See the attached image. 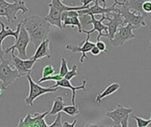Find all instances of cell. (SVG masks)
<instances>
[{
	"mask_svg": "<svg viewBox=\"0 0 151 127\" xmlns=\"http://www.w3.org/2000/svg\"><path fill=\"white\" fill-rule=\"evenodd\" d=\"M119 88H120V85H119V83H116V82L111 83L110 86H108V87L105 88V90H104V92H102L101 94L97 95V96H96V101L97 103H101L103 99H104L105 97H107V96H109V95L114 94V93L117 92Z\"/></svg>",
	"mask_w": 151,
	"mask_h": 127,
	"instance_id": "obj_20",
	"label": "cell"
},
{
	"mask_svg": "<svg viewBox=\"0 0 151 127\" xmlns=\"http://www.w3.org/2000/svg\"><path fill=\"white\" fill-rule=\"evenodd\" d=\"M48 57V58H51V55L50 52V40L47 38L44 41H42L37 47H36V50L34 54L33 57H31V58L35 59V61L43 58V57Z\"/></svg>",
	"mask_w": 151,
	"mask_h": 127,
	"instance_id": "obj_18",
	"label": "cell"
},
{
	"mask_svg": "<svg viewBox=\"0 0 151 127\" xmlns=\"http://www.w3.org/2000/svg\"><path fill=\"white\" fill-rule=\"evenodd\" d=\"M9 4V2H7L6 0H0V7L1 6H5Z\"/></svg>",
	"mask_w": 151,
	"mask_h": 127,
	"instance_id": "obj_37",
	"label": "cell"
},
{
	"mask_svg": "<svg viewBox=\"0 0 151 127\" xmlns=\"http://www.w3.org/2000/svg\"><path fill=\"white\" fill-rule=\"evenodd\" d=\"M142 10L145 13H151V0H147L142 4Z\"/></svg>",
	"mask_w": 151,
	"mask_h": 127,
	"instance_id": "obj_30",
	"label": "cell"
},
{
	"mask_svg": "<svg viewBox=\"0 0 151 127\" xmlns=\"http://www.w3.org/2000/svg\"><path fill=\"white\" fill-rule=\"evenodd\" d=\"M86 84H87V80H83L82 81V84L80 85V86H77V87H74L72 85L71 81L63 78L62 80H58V81H56V84L51 86L52 88H67V89H70L72 90V103L73 104H75V97H76V91L78 90H82L84 92L87 91L86 89Z\"/></svg>",
	"mask_w": 151,
	"mask_h": 127,
	"instance_id": "obj_16",
	"label": "cell"
},
{
	"mask_svg": "<svg viewBox=\"0 0 151 127\" xmlns=\"http://www.w3.org/2000/svg\"><path fill=\"white\" fill-rule=\"evenodd\" d=\"M57 118L55 119V121L51 124V125H49V127H62L63 126V124L61 122V119H62V116H61V112L58 113L57 114Z\"/></svg>",
	"mask_w": 151,
	"mask_h": 127,
	"instance_id": "obj_29",
	"label": "cell"
},
{
	"mask_svg": "<svg viewBox=\"0 0 151 127\" xmlns=\"http://www.w3.org/2000/svg\"><path fill=\"white\" fill-rule=\"evenodd\" d=\"M64 77H62L59 73L58 74H52V75H50V76H47V77H42L40 80H39V83H42V82H44V81H49V80H53V81H58L60 80H62Z\"/></svg>",
	"mask_w": 151,
	"mask_h": 127,
	"instance_id": "obj_26",
	"label": "cell"
},
{
	"mask_svg": "<svg viewBox=\"0 0 151 127\" xmlns=\"http://www.w3.org/2000/svg\"><path fill=\"white\" fill-rule=\"evenodd\" d=\"M5 91V88L2 86V83H1V81H0V100H1V96H2V95L4 94V92Z\"/></svg>",
	"mask_w": 151,
	"mask_h": 127,
	"instance_id": "obj_36",
	"label": "cell"
},
{
	"mask_svg": "<svg viewBox=\"0 0 151 127\" xmlns=\"http://www.w3.org/2000/svg\"><path fill=\"white\" fill-rule=\"evenodd\" d=\"M96 46L101 50V51H103V52H105V53H109L108 52V50H106V45H105V43L103 42V41H96Z\"/></svg>",
	"mask_w": 151,
	"mask_h": 127,
	"instance_id": "obj_31",
	"label": "cell"
},
{
	"mask_svg": "<svg viewBox=\"0 0 151 127\" xmlns=\"http://www.w3.org/2000/svg\"><path fill=\"white\" fill-rule=\"evenodd\" d=\"M55 73V68L51 65H48L42 69V77H47Z\"/></svg>",
	"mask_w": 151,
	"mask_h": 127,
	"instance_id": "obj_28",
	"label": "cell"
},
{
	"mask_svg": "<svg viewBox=\"0 0 151 127\" xmlns=\"http://www.w3.org/2000/svg\"><path fill=\"white\" fill-rule=\"evenodd\" d=\"M29 42H30V38H29L28 33L27 32L25 27L23 25H21L18 38L16 39V42L12 46L9 47L8 49L4 50V53L8 54L10 52L17 50L19 52L18 57H19L22 59H27V58H28L27 54V45L29 44Z\"/></svg>",
	"mask_w": 151,
	"mask_h": 127,
	"instance_id": "obj_6",
	"label": "cell"
},
{
	"mask_svg": "<svg viewBox=\"0 0 151 127\" xmlns=\"http://www.w3.org/2000/svg\"><path fill=\"white\" fill-rule=\"evenodd\" d=\"M134 111V109L132 108H127L124 107L121 104H118L116 109L112 111H109L106 113V117L111 118L113 122L114 125L117 126H120V122L121 120L127 115H130Z\"/></svg>",
	"mask_w": 151,
	"mask_h": 127,
	"instance_id": "obj_13",
	"label": "cell"
},
{
	"mask_svg": "<svg viewBox=\"0 0 151 127\" xmlns=\"http://www.w3.org/2000/svg\"><path fill=\"white\" fill-rule=\"evenodd\" d=\"M110 14L112 15V18H111L109 22L106 23L105 25L108 27V37L107 38L109 40H111L114 37L116 32L118 31L119 27L123 25L124 19H123L122 15L117 11H112Z\"/></svg>",
	"mask_w": 151,
	"mask_h": 127,
	"instance_id": "obj_15",
	"label": "cell"
},
{
	"mask_svg": "<svg viewBox=\"0 0 151 127\" xmlns=\"http://www.w3.org/2000/svg\"><path fill=\"white\" fill-rule=\"evenodd\" d=\"M65 106V103H64L63 97H62V96H58V97L54 100V103H53L51 110L49 112V114H50V116H55V115H57L58 113L62 112Z\"/></svg>",
	"mask_w": 151,
	"mask_h": 127,
	"instance_id": "obj_22",
	"label": "cell"
},
{
	"mask_svg": "<svg viewBox=\"0 0 151 127\" xmlns=\"http://www.w3.org/2000/svg\"><path fill=\"white\" fill-rule=\"evenodd\" d=\"M91 17V20L87 22V24H92L93 25V29L88 31V30H82V33H85L86 34H91L92 33H94L95 31L98 32V36H97V41H99L101 39V37H107L108 34V27L105 24L103 23V21L104 20H110L111 18L109 16H107V14H103L102 18L100 19H96L95 18V15H90Z\"/></svg>",
	"mask_w": 151,
	"mask_h": 127,
	"instance_id": "obj_10",
	"label": "cell"
},
{
	"mask_svg": "<svg viewBox=\"0 0 151 127\" xmlns=\"http://www.w3.org/2000/svg\"><path fill=\"white\" fill-rule=\"evenodd\" d=\"M21 23L28 33L30 42L35 48L47 39L51 29V24L37 14L24 19L21 20Z\"/></svg>",
	"mask_w": 151,
	"mask_h": 127,
	"instance_id": "obj_1",
	"label": "cell"
},
{
	"mask_svg": "<svg viewBox=\"0 0 151 127\" xmlns=\"http://www.w3.org/2000/svg\"><path fill=\"white\" fill-rule=\"evenodd\" d=\"M21 25H22V23L20 21L17 25L16 30H12L9 27H5V25L0 20V27H1V30H0V57H4V50L2 48L3 41L6 37H8V36H13L15 38V40H16L18 38V35H19V33L20 27H21Z\"/></svg>",
	"mask_w": 151,
	"mask_h": 127,
	"instance_id": "obj_17",
	"label": "cell"
},
{
	"mask_svg": "<svg viewBox=\"0 0 151 127\" xmlns=\"http://www.w3.org/2000/svg\"><path fill=\"white\" fill-rule=\"evenodd\" d=\"M116 11L119 12L123 19H124V23L122 26L127 25V24H131L134 30L135 29H139L142 27H145L146 26V22H145V16L138 13L137 11H131V10L126 6V5H116Z\"/></svg>",
	"mask_w": 151,
	"mask_h": 127,
	"instance_id": "obj_3",
	"label": "cell"
},
{
	"mask_svg": "<svg viewBox=\"0 0 151 127\" xmlns=\"http://www.w3.org/2000/svg\"><path fill=\"white\" fill-rule=\"evenodd\" d=\"M63 111L70 116V117H74V116H77L80 114V110H79V107L78 105L76 104H72V105H65L63 109Z\"/></svg>",
	"mask_w": 151,
	"mask_h": 127,
	"instance_id": "obj_23",
	"label": "cell"
},
{
	"mask_svg": "<svg viewBox=\"0 0 151 127\" xmlns=\"http://www.w3.org/2000/svg\"><path fill=\"white\" fill-rule=\"evenodd\" d=\"M147 1V0H123L122 2H116L115 4L118 5H126L127 6L130 10L135 11L138 13L143 15V16H147L148 14L145 13L142 10V4Z\"/></svg>",
	"mask_w": 151,
	"mask_h": 127,
	"instance_id": "obj_19",
	"label": "cell"
},
{
	"mask_svg": "<svg viewBox=\"0 0 151 127\" xmlns=\"http://www.w3.org/2000/svg\"><path fill=\"white\" fill-rule=\"evenodd\" d=\"M76 123H77V120H74L73 123L65 122V123L63 124V126L64 127H74L75 126V125H76Z\"/></svg>",
	"mask_w": 151,
	"mask_h": 127,
	"instance_id": "obj_35",
	"label": "cell"
},
{
	"mask_svg": "<svg viewBox=\"0 0 151 127\" xmlns=\"http://www.w3.org/2000/svg\"><path fill=\"white\" fill-rule=\"evenodd\" d=\"M0 81L2 86L6 89L9 86L16 81L19 78H21L20 74L16 69H12L10 65V61L4 59V57H0Z\"/></svg>",
	"mask_w": 151,
	"mask_h": 127,
	"instance_id": "obj_5",
	"label": "cell"
},
{
	"mask_svg": "<svg viewBox=\"0 0 151 127\" xmlns=\"http://www.w3.org/2000/svg\"><path fill=\"white\" fill-rule=\"evenodd\" d=\"M90 53L93 55V56H99L100 55V53H101V50L95 45L92 49H91V50H90Z\"/></svg>",
	"mask_w": 151,
	"mask_h": 127,
	"instance_id": "obj_33",
	"label": "cell"
},
{
	"mask_svg": "<svg viewBox=\"0 0 151 127\" xmlns=\"http://www.w3.org/2000/svg\"><path fill=\"white\" fill-rule=\"evenodd\" d=\"M85 9L82 5L81 6H68L63 3L62 0H51V2L49 4V13L47 14L44 19L49 21L51 26H56L59 29H63L62 26V20H61V15L65 11H80Z\"/></svg>",
	"mask_w": 151,
	"mask_h": 127,
	"instance_id": "obj_2",
	"label": "cell"
},
{
	"mask_svg": "<svg viewBox=\"0 0 151 127\" xmlns=\"http://www.w3.org/2000/svg\"><path fill=\"white\" fill-rule=\"evenodd\" d=\"M119 0H115V2L114 3H116V2H118ZM100 3H103V4H104V7H106V0H101L100 1Z\"/></svg>",
	"mask_w": 151,
	"mask_h": 127,
	"instance_id": "obj_38",
	"label": "cell"
},
{
	"mask_svg": "<svg viewBox=\"0 0 151 127\" xmlns=\"http://www.w3.org/2000/svg\"><path fill=\"white\" fill-rule=\"evenodd\" d=\"M50 111H45L43 113L36 112L34 116L28 113L24 118L20 119L18 126L19 127H49V125L45 122V117Z\"/></svg>",
	"mask_w": 151,
	"mask_h": 127,
	"instance_id": "obj_9",
	"label": "cell"
},
{
	"mask_svg": "<svg viewBox=\"0 0 151 127\" xmlns=\"http://www.w3.org/2000/svg\"><path fill=\"white\" fill-rule=\"evenodd\" d=\"M78 69H77V65H73V68L71 70H69L67 72V73L65 74V76L64 77L65 79L68 80H71L73 78H74L75 76H78Z\"/></svg>",
	"mask_w": 151,
	"mask_h": 127,
	"instance_id": "obj_27",
	"label": "cell"
},
{
	"mask_svg": "<svg viewBox=\"0 0 151 127\" xmlns=\"http://www.w3.org/2000/svg\"><path fill=\"white\" fill-rule=\"evenodd\" d=\"M62 26L63 27H66L67 26H72V27H78V32L81 34L82 33V28H81V20L79 19L78 16H72V17H66L62 20Z\"/></svg>",
	"mask_w": 151,
	"mask_h": 127,
	"instance_id": "obj_21",
	"label": "cell"
},
{
	"mask_svg": "<svg viewBox=\"0 0 151 127\" xmlns=\"http://www.w3.org/2000/svg\"><path fill=\"white\" fill-rule=\"evenodd\" d=\"M22 11L23 13L28 12V8L27 7L23 0H14L12 3L5 6L0 7V17H5L9 23L17 20V12Z\"/></svg>",
	"mask_w": 151,
	"mask_h": 127,
	"instance_id": "obj_7",
	"label": "cell"
},
{
	"mask_svg": "<svg viewBox=\"0 0 151 127\" xmlns=\"http://www.w3.org/2000/svg\"><path fill=\"white\" fill-rule=\"evenodd\" d=\"M132 118L134 119H135L138 127H146L150 124V119H144V118H142L141 117H137V116H134V115H132Z\"/></svg>",
	"mask_w": 151,
	"mask_h": 127,
	"instance_id": "obj_24",
	"label": "cell"
},
{
	"mask_svg": "<svg viewBox=\"0 0 151 127\" xmlns=\"http://www.w3.org/2000/svg\"><path fill=\"white\" fill-rule=\"evenodd\" d=\"M12 62L14 68L19 72L20 76L23 77L26 76L28 72H31L36 61L31 57L22 59L19 57L14 55V51H12Z\"/></svg>",
	"mask_w": 151,
	"mask_h": 127,
	"instance_id": "obj_11",
	"label": "cell"
},
{
	"mask_svg": "<svg viewBox=\"0 0 151 127\" xmlns=\"http://www.w3.org/2000/svg\"><path fill=\"white\" fill-rule=\"evenodd\" d=\"M89 38H90V34H87V38L85 41L82 42V45L81 46H73V45H66L65 46V49L73 53H76V52H81V59H80V62L82 64L84 62V59H87L88 57H87V53L88 52H90L91 49L96 45L95 42H92L89 41Z\"/></svg>",
	"mask_w": 151,
	"mask_h": 127,
	"instance_id": "obj_14",
	"label": "cell"
},
{
	"mask_svg": "<svg viewBox=\"0 0 151 127\" xmlns=\"http://www.w3.org/2000/svg\"><path fill=\"white\" fill-rule=\"evenodd\" d=\"M134 27L131 24H127L124 26H120L116 32L114 37L110 40L111 43L114 47L118 46H123L126 42H127L130 40H133L136 37V35L134 34Z\"/></svg>",
	"mask_w": 151,
	"mask_h": 127,
	"instance_id": "obj_8",
	"label": "cell"
},
{
	"mask_svg": "<svg viewBox=\"0 0 151 127\" xmlns=\"http://www.w3.org/2000/svg\"><path fill=\"white\" fill-rule=\"evenodd\" d=\"M94 5L89 6L87 9H82L78 11L80 16H90V15H103V14H110L112 11H116V4L114 3L111 7H104L100 5V2L98 0H95Z\"/></svg>",
	"mask_w": 151,
	"mask_h": 127,
	"instance_id": "obj_12",
	"label": "cell"
},
{
	"mask_svg": "<svg viewBox=\"0 0 151 127\" xmlns=\"http://www.w3.org/2000/svg\"><path fill=\"white\" fill-rule=\"evenodd\" d=\"M150 123H151V116H150Z\"/></svg>",
	"mask_w": 151,
	"mask_h": 127,
	"instance_id": "obj_39",
	"label": "cell"
},
{
	"mask_svg": "<svg viewBox=\"0 0 151 127\" xmlns=\"http://www.w3.org/2000/svg\"><path fill=\"white\" fill-rule=\"evenodd\" d=\"M30 73L31 72H28L26 75V77H27V79L28 80V85H29V93H28L27 97L25 100V103H26V104L27 106H33L34 105V101L35 99H37L39 96L43 95L48 94V93L57 92V90L59 88H52V87L43 88V87L38 85L37 83H35L32 80V77H31Z\"/></svg>",
	"mask_w": 151,
	"mask_h": 127,
	"instance_id": "obj_4",
	"label": "cell"
},
{
	"mask_svg": "<svg viewBox=\"0 0 151 127\" xmlns=\"http://www.w3.org/2000/svg\"><path fill=\"white\" fill-rule=\"evenodd\" d=\"M68 71H69V68H68V65H67V61L63 57L61 58V65H60V69H59V74L62 77H65Z\"/></svg>",
	"mask_w": 151,
	"mask_h": 127,
	"instance_id": "obj_25",
	"label": "cell"
},
{
	"mask_svg": "<svg viewBox=\"0 0 151 127\" xmlns=\"http://www.w3.org/2000/svg\"><path fill=\"white\" fill-rule=\"evenodd\" d=\"M94 2H95V0H81L82 6H83L85 9L88 8V7H89V4H90L91 3H94Z\"/></svg>",
	"mask_w": 151,
	"mask_h": 127,
	"instance_id": "obj_34",
	"label": "cell"
},
{
	"mask_svg": "<svg viewBox=\"0 0 151 127\" xmlns=\"http://www.w3.org/2000/svg\"><path fill=\"white\" fill-rule=\"evenodd\" d=\"M131 115V114H130ZM130 115H127V116H126L122 120H121V122H120V126H123V127H127L128 126V119H129V117H130Z\"/></svg>",
	"mask_w": 151,
	"mask_h": 127,
	"instance_id": "obj_32",
	"label": "cell"
},
{
	"mask_svg": "<svg viewBox=\"0 0 151 127\" xmlns=\"http://www.w3.org/2000/svg\"><path fill=\"white\" fill-rule=\"evenodd\" d=\"M150 42H151V39H150Z\"/></svg>",
	"mask_w": 151,
	"mask_h": 127,
	"instance_id": "obj_40",
	"label": "cell"
}]
</instances>
